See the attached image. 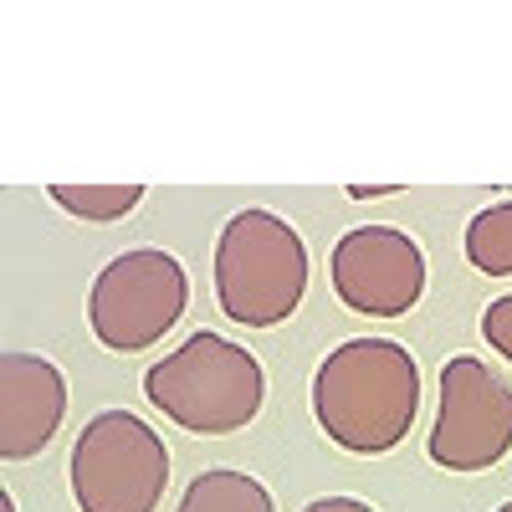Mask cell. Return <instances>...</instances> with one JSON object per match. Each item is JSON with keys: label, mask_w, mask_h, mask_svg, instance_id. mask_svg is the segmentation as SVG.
<instances>
[{"label": "cell", "mask_w": 512, "mask_h": 512, "mask_svg": "<svg viewBox=\"0 0 512 512\" xmlns=\"http://www.w3.org/2000/svg\"><path fill=\"white\" fill-rule=\"evenodd\" d=\"M420 410V369L405 344L349 338L313 374V415L333 446L354 456L395 451Z\"/></svg>", "instance_id": "6da1fadb"}, {"label": "cell", "mask_w": 512, "mask_h": 512, "mask_svg": "<svg viewBox=\"0 0 512 512\" xmlns=\"http://www.w3.org/2000/svg\"><path fill=\"white\" fill-rule=\"evenodd\" d=\"M144 395L159 415H169L180 431L195 436H231L256 420L267 400V374L241 344L221 333H190L185 344L159 359L144 374Z\"/></svg>", "instance_id": "7a4b0ae2"}, {"label": "cell", "mask_w": 512, "mask_h": 512, "mask_svg": "<svg viewBox=\"0 0 512 512\" xmlns=\"http://www.w3.org/2000/svg\"><path fill=\"white\" fill-rule=\"evenodd\" d=\"M308 292V246L282 216L251 205L236 210L216 241L221 313L246 328H272L297 313Z\"/></svg>", "instance_id": "3957f363"}, {"label": "cell", "mask_w": 512, "mask_h": 512, "mask_svg": "<svg viewBox=\"0 0 512 512\" xmlns=\"http://www.w3.org/2000/svg\"><path fill=\"white\" fill-rule=\"evenodd\" d=\"M67 477L82 512H154L169 482V451L134 410H103L82 425Z\"/></svg>", "instance_id": "277c9868"}, {"label": "cell", "mask_w": 512, "mask_h": 512, "mask_svg": "<svg viewBox=\"0 0 512 512\" xmlns=\"http://www.w3.org/2000/svg\"><path fill=\"white\" fill-rule=\"evenodd\" d=\"M185 303H190V277L180 267V256H169L159 246H139V251L113 256L93 277L88 323L103 349L139 354V349H154L185 318Z\"/></svg>", "instance_id": "5b68a950"}, {"label": "cell", "mask_w": 512, "mask_h": 512, "mask_svg": "<svg viewBox=\"0 0 512 512\" xmlns=\"http://www.w3.org/2000/svg\"><path fill=\"white\" fill-rule=\"evenodd\" d=\"M507 451H512V384L472 354L446 359L441 410L431 425V461L446 472H487Z\"/></svg>", "instance_id": "8992f818"}, {"label": "cell", "mask_w": 512, "mask_h": 512, "mask_svg": "<svg viewBox=\"0 0 512 512\" xmlns=\"http://www.w3.org/2000/svg\"><path fill=\"white\" fill-rule=\"evenodd\" d=\"M338 303L359 318H400L425 292V256L395 226H359L333 241L328 256Z\"/></svg>", "instance_id": "52a82bcc"}, {"label": "cell", "mask_w": 512, "mask_h": 512, "mask_svg": "<svg viewBox=\"0 0 512 512\" xmlns=\"http://www.w3.org/2000/svg\"><path fill=\"white\" fill-rule=\"evenodd\" d=\"M67 415V379L41 354H6L0 359V456L26 461L47 451Z\"/></svg>", "instance_id": "ba28073f"}, {"label": "cell", "mask_w": 512, "mask_h": 512, "mask_svg": "<svg viewBox=\"0 0 512 512\" xmlns=\"http://www.w3.org/2000/svg\"><path fill=\"white\" fill-rule=\"evenodd\" d=\"M175 512H272V492L246 477V472H231V466H210V472H200L180 507Z\"/></svg>", "instance_id": "9c48e42d"}, {"label": "cell", "mask_w": 512, "mask_h": 512, "mask_svg": "<svg viewBox=\"0 0 512 512\" xmlns=\"http://www.w3.org/2000/svg\"><path fill=\"white\" fill-rule=\"evenodd\" d=\"M466 262L482 277H512V200L487 205L466 226Z\"/></svg>", "instance_id": "30bf717a"}, {"label": "cell", "mask_w": 512, "mask_h": 512, "mask_svg": "<svg viewBox=\"0 0 512 512\" xmlns=\"http://www.w3.org/2000/svg\"><path fill=\"white\" fill-rule=\"evenodd\" d=\"M67 216L77 221H123L128 210L144 200V185H52L47 190Z\"/></svg>", "instance_id": "8fae6325"}, {"label": "cell", "mask_w": 512, "mask_h": 512, "mask_svg": "<svg viewBox=\"0 0 512 512\" xmlns=\"http://www.w3.org/2000/svg\"><path fill=\"white\" fill-rule=\"evenodd\" d=\"M482 338H487V344L512 364V292H507V297H497V303L482 313Z\"/></svg>", "instance_id": "7c38bea8"}, {"label": "cell", "mask_w": 512, "mask_h": 512, "mask_svg": "<svg viewBox=\"0 0 512 512\" xmlns=\"http://www.w3.org/2000/svg\"><path fill=\"white\" fill-rule=\"evenodd\" d=\"M303 512H374V507L359 502V497H318V502H308Z\"/></svg>", "instance_id": "4fadbf2b"}, {"label": "cell", "mask_w": 512, "mask_h": 512, "mask_svg": "<svg viewBox=\"0 0 512 512\" xmlns=\"http://www.w3.org/2000/svg\"><path fill=\"white\" fill-rule=\"evenodd\" d=\"M354 200H379V195H400V185H349Z\"/></svg>", "instance_id": "5bb4252c"}, {"label": "cell", "mask_w": 512, "mask_h": 512, "mask_svg": "<svg viewBox=\"0 0 512 512\" xmlns=\"http://www.w3.org/2000/svg\"><path fill=\"white\" fill-rule=\"evenodd\" d=\"M0 512H16V502H11V492H0Z\"/></svg>", "instance_id": "9a60e30c"}, {"label": "cell", "mask_w": 512, "mask_h": 512, "mask_svg": "<svg viewBox=\"0 0 512 512\" xmlns=\"http://www.w3.org/2000/svg\"><path fill=\"white\" fill-rule=\"evenodd\" d=\"M497 512H512V502H502V507H497Z\"/></svg>", "instance_id": "2e32d148"}]
</instances>
